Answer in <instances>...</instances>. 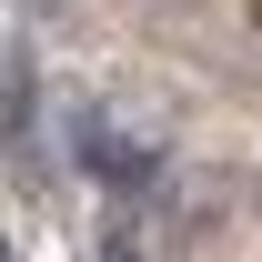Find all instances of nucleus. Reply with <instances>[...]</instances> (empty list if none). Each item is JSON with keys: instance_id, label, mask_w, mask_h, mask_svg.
Masks as SVG:
<instances>
[{"instance_id": "obj_1", "label": "nucleus", "mask_w": 262, "mask_h": 262, "mask_svg": "<svg viewBox=\"0 0 262 262\" xmlns=\"http://www.w3.org/2000/svg\"><path fill=\"white\" fill-rule=\"evenodd\" d=\"M71 151H81V162H91L111 192H141V182H151V151H141V141H121L101 111H81V121H71Z\"/></svg>"}, {"instance_id": "obj_2", "label": "nucleus", "mask_w": 262, "mask_h": 262, "mask_svg": "<svg viewBox=\"0 0 262 262\" xmlns=\"http://www.w3.org/2000/svg\"><path fill=\"white\" fill-rule=\"evenodd\" d=\"M0 151L10 162L31 151V61L20 51H0Z\"/></svg>"}, {"instance_id": "obj_3", "label": "nucleus", "mask_w": 262, "mask_h": 262, "mask_svg": "<svg viewBox=\"0 0 262 262\" xmlns=\"http://www.w3.org/2000/svg\"><path fill=\"white\" fill-rule=\"evenodd\" d=\"M101 262H141V252H131V242H111V252H101Z\"/></svg>"}, {"instance_id": "obj_4", "label": "nucleus", "mask_w": 262, "mask_h": 262, "mask_svg": "<svg viewBox=\"0 0 262 262\" xmlns=\"http://www.w3.org/2000/svg\"><path fill=\"white\" fill-rule=\"evenodd\" d=\"M0 262H10V242H0Z\"/></svg>"}]
</instances>
